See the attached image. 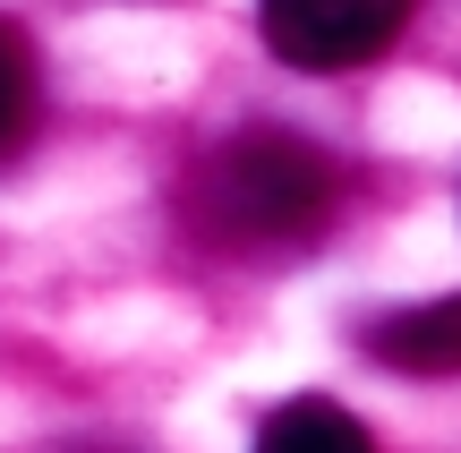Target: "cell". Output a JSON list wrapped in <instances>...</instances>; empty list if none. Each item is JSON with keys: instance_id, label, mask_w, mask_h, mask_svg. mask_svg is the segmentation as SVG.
Returning <instances> with one entry per match:
<instances>
[{"instance_id": "5b68a950", "label": "cell", "mask_w": 461, "mask_h": 453, "mask_svg": "<svg viewBox=\"0 0 461 453\" xmlns=\"http://www.w3.org/2000/svg\"><path fill=\"white\" fill-rule=\"evenodd\" d=\"M34 112H43V68H34V43L17 26H0V163L34 137Z\"/></svg>"}, {"instance_id": "7a4b0ae2", "label": "cell", "mask_w": 461, "mask_h": 453, "mask_svg": "<svg viewBox=\"0 0 461 453\" xmlns=\"http://www.w3.org/2000/svg\"><path fill=\"white\" fill-rule=\"evenodd\" d=\"M257 17L291 68H359L402 34L411 0H257Z\"/></svg>"}, {"instance_id": "6da1fadb", "label": "cell", "mask_w": 461, "mask_h": 453, "mask_svg": "<svg viewBox=\"0 0 461 453\" xmlns=\"http://www.w3.org/2000/svg\"><path fill=\"white\" fill-rule=\"evenodd\" d=\"M342 205V163L299 129H240L188 171L180 214L222 257H291L316 249Z\"/></svg>"}, {"instance_id": "277c9868", "label": "cell", "mask_w": 461, "mask_h": 453, "mask_svg": "<svg viewBox=\"0 0 461 453\" xmlns=\"http://www.w3.org/2000/svg\"><path fill=\"white\" fill-rule=\"evenodd\" d=\"M257 453H376V445H367V428L350 420L342 403H325V394H299V403H282L274 420H265Z\"/></svg>"}, {"instance_id": "3957f363", "label": "cell", "mask_w": 461, "mask_h": 453, "mask_svg": "<svg viewBox=\"0 0 461 453\" xmlns=\"http://www.w3.org/2000/svg\"><path fill=\"white\" fill-rule=\"evenodd\" d=\"M367 359H384L393 376H461V300H419L367 325Z\"/></svg>"}]
</instances>
